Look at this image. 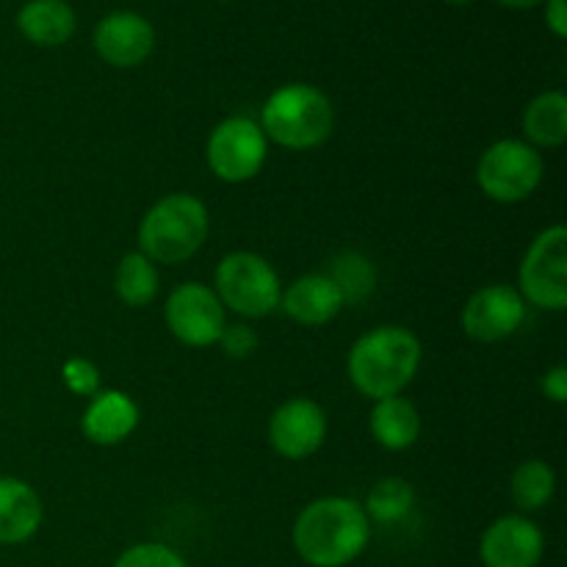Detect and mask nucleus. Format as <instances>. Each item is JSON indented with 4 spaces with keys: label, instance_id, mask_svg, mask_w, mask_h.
<instances>
[{
    "label": "nucleus",
    "instance_id": "obj_10",
    "mask_svg": "<svg viewBox=\"0 0 567 567\" xmlns=\"http://www.w3.org/2000/svg\"><path fill=\"white\" fill-rule=\"evenodd\" d=\"M526 319V302L515 286H485L465 302L463 330L471 341L496 343L515 336Z\"/></svg>",
    "mask_w": 567,
    "mask_h": 567
},
{
    "label": "nucleus",
    "instance_id": "obj_9",
    "mask_svg": "<svg viewBox=\"0 0 567 567\" xmlns=\"http://www.w3.org/2000/svg\"><path fill=\"white\" fill-rule=\"evenodd\" d=\"M164 319L172 336L192 349L214 347L227 324L219 297L205 282H181L166 299Z\"/></svg>",
    "mask_w": 567,
    "mask_h": 567
},
{
    "label": "nucleus",
    "instance_id": "obj_28",
    "mask_svg": "<svg viewBox=\"0 0 567 567\" xmlns=\"http://www.w3.org/2000/svg\"><path fill=\"white\" fill-rule=\"evenodd\" d=\"M546 25L551 28L554 37H567V0H546Z\"/></svg>",
    "mask_w": 567,
    "mask_h": 567
},
{
    "label": "nucleus",
    "instance_id": "obj_4",
    "mask_svg": "<svg viewBox=\"0 0 567 567\" xmlns=\"http://www.w3.org/2000/svg\"><path fill=\"white\" fill-rule=\"evenodd\" d=\"M260 131L286 150H316L336 131V109L321 89L286 83L266 97Z\"/></svg>",
    "mask_w": 567,
    "mask_h": 567
},
{
    "label": "nucleus",
    "instance_id": "obj_21",
    "mask_svg": "<svg viewBox=\"0 0 567 567\" xmlns=\"http://www.w3.org/2000/svg\"><path fill=\"white\" fill-rule=\"evenodd\" d=\"M509 491H513V502L520 509V515L537 513V509L548 507V502L557 493V474L543 460H526L515 468Z\"/></svg>",
    "mask_w": 567,
    "mask_h": 567
},
{
    "label": "nucleus",
    "instance_id": "obj_19",
    "mask_svg": "<svg viewBox=\"0 0 567 567\" xmlns=\"http://www.w3.org/2000/svg\"><path fill=\"white\" fill-rule=\"evenodd\" d=\"M524 136L535 150L563 147L567 138V97L559 89L543 92L524 109Z\"/></svg>",
    "mask_w": 567,
    "mask_h": 567
},
{
    "label": "nucleus",
    "instance_id": "obj_8",
    "mask_svg": "<svg viewBox=\"0 0 567 567\" xmlns=\"http://www.w3.org/2000/svg\"><path fill=\"white\" fill-rule=\"evenodd\" d=\"M269 155V138L252 116H227L210 131L205 161L221 183H247L260 175Z\"/></svg>",
    "mask_w": 567,
    "mask_h": 567
},
{
    "label": "nucleus",
    "instance_id": "obj_27",
    "mask_svg": "<svg viewBox=\"0 0 567 567\" xmlns=\"http://www.w3.org/2000/svg\"><path fill=\"white\" fill-rule=\"evenodd\" d=\"M540 388H543V393H546V399H551L554 404H565L567 402V369L565 365H554V369H548L546 374H543Z\"/></svg>",
    "mask_w": 567,
    "mask_h": 567
},
{
    "label": "nucleus",
    "instance_id": "obj_15",
    "mask_svg": "<svg viewBox=\"0 0 567 567\" xmlns=\"http://www.w3.org/2000/svg\"><path fill=\"white\" fill-rule=\"evenodd\" d=\"M343 293L327 275H302L282 288L280 308L302 327H324L343 310Z\"/></svg>",
    "mask_w": 567,
    "mask_h": 567
},
{
    "label": "nucleus",
    "instance_id": "obj_22",
    "mask_svg": "<svg viewBox=\"0 0 567 567\" xmlns=\"http://www.w3.org/2000/svg\"><path fill=\"white\" fill-rule=\"evenodd\" d=\"M413 485L402 480V476H385V480L371 485L363 509L369 520H377V524H399V520H404L413 513Z\"/></svg>",
    "mask_w": 567,
    "mask_h": 567
},
{
    "label": "nucleus",
    "instance_id": "obj_24",
    "mask_svg": "<svg viewBox=\"0 0 567 567\" xmlns=\"http://www.w3.org/2000/svg\"><path fill=\"white\" fill-rule=\"evenodd\" d=\"M114 567H188L181 551L166 543H136L116 557Z\"/></svg>",
    "mask_w": 567,
    "mask_h": 567
},
{
    "label": "nucleus",
    "instance_id": "obj_1",
    "mask_svg": "<svg viewBox=\"0 0 567 567\" xmlns=\"http://www.w3.org/2000/svg\"><path fill=\"white\" fill-rule=\"evenodd\" d=\"M371 520L363 504L343 496L310 502L297 515L291 543L297 557L310 567H347L369 548Z\"/></svg>",
    "mask_w": 567,
    "mask_h": 567
},
{
    "label": "nucleus",
    "instance_id": "obj_25",
    "mask_svg": "<svg viewBox=\"0 0 567 567\" xmlns=\"http://www.w3.org/2000/svg\"><path fill=\"white\" fill-rule=\"evenodd\" d=\"M61 382L75 396L92 399L100 391V369L86 358H70L61 365Z\"/></svg>",
    "mask_w": 567,
    "mask_h": 567
},
{
    "label": "nucleus",
    "instance_id": "obj_26",
    "mask_svg": "<svg viewBox=\"0 0 567 567\" xmlns=\"http://www.w3.org/2000/svg\"><path fill=\"white\" fill-rule=\"evenodd\" d=\"M216 343L225 349L227 358L244 360L258 349V336H255V330L249 324H225V330H221Z\"/></svg>",
    "mask_w": 567,
    "mask_h": 567
},
{
    "label": "nucleus",
    "instance_id": "obj_20",
    "mask_svg": "<svg viewBox=\"0 0 567 567\" xmlns=\"http://www.w3.org/2000/svg\"><path fill=\"white\" fill-rule=\"evenodd\" d=\"M158 269H155V264L147 255H142L138 249L122 255L114 271V291L122 305H127V308H147L158 297Z\"/></svg>",
    "mask_w": 567,
    "mask_h": 567
},
{
    "label": "nucleus",
    "instance_id": "obj_17",
    "mask_svg": "<svg viewBox=\"0 0 567 567\" xmlns=\"http://www.w3.org/2000/svg\"><path fill=\"white\" fill-rule=\"evenodd\" d=\"M78 17L66 0H28L17 11V31L39 48H59L75 37Z\"/></svg>",
    "mask_w": 567,
    "mask_h": 567
},
{
    "label": "nucleus",
    "instance_id": "obj_5",
    "mask_svg": "<svg viewBox=\"0 0 567 567\" xmlns=\"http://www.w3.org/2000/svg\"><path fill=\"white\" fill-rule=\"evenodd\" d=\"M214 293L221 308L244 319H266L280 308V277L258 252H230L214 271Z\"/></svg>",
    "mask_w": 567,
    "mask_h": 567
},
{
    "label": "nucleus",
    "instance_id": "obj_23",
    "mask_svg": "<svg viewBox=\"0 0 567 567\" xmlns=\"http://www.w3.org/2000/svg\"><path fill=\"white\" fill-rule=\"evenodd\" d=\"M332 282L341 288L343 302H360L363 297H369L374 291L377 271L371 266V260L360 252H343L332 260V269L327 271Z\"/></svg>",
    "mask_w": 567,
    "mask_h": 567
},
{
    "label": "nucleus",
    "instance_id": "obj_12",
    "mask_svg": "<svg viewBox=\"0 0 567 567\" xmlns=\"http://www.w3.org/2000/svg\"><path fill=\"white\" fill-rule=\"evenodd\" d=\"M543 554V529L520 513L493 520L480 540V559L485 567H537Z\"/></svg>",
    "mask_w": 567,
    "mask_h": 567
},
{
    "label": "nucleus",
    "instance_id": "obj_2",
    "mask_svg": "<svg viewBox=\"0 0 567 567\" xmlns=\"http://www.w3.org/2000/svg\"><path fill=\"white\" fill-rule=\"evenodd\" d=\"M419 336L408 327L382 324L360 336L347 358V374L354 391L371 402L402 396L404 388L415 380L421 369Z\"/></svg>",
    "mask_w": 567,
    "mask_h": 567
},
{
    "label": "nucleus",
    "instance_id": "obj_18",
    "mask_svg": "<svg viewBox=\"0 0 567 567\" xmlns=\"http://www.w3.org/2000/svg\"><path fill=\"white\" fill-rule=\"evenodd\" d=\"M369 430L388 452H408L421 435V415L415 404L404 396L380 399L369 415Z\"/></svg>",
    "mask_w": 567,
    "mask_h": 567
},
{
    "label": "nucleus",
    "instance_id": "obj_14",
    "mask_svg": "<svg viewBox=\"0 0 567 567\" xmlns=\"http://www.w3.org/2000/svg\"><path fill=\"white\" fill-rule=\"evenodd\" d=\"M136 426L138 404L125 391H114V388H100L89 399L81 419V432L94 446H120L136 432Z\"/></svg>",
    "mask_w": 567,
    "mask_h": 567
},
{
    "label": "nucleus",
    "instance_id": "obj_16",
    "mask_svg": "<svg viewBox=\"0 0 567 567\" xmlns=\"http://www.w3.org/2000/svg\"><path fill=\"white\" fill-rule=\"evenodd\" d=\"M39 493L17 476H0V546H22L42 529Z\"/></svg>",
    "mask_w": 567,
    "mask_h": 567
},
{
    "label": "nucleus",
    "instance_id": "obj_3",
    "mask_svg": "<svg viewBox=\"0 0 567 567\" xmlns=\"http://www.w3.org/2000/svg\"><path fill=\"white\" fill-rule=\"evenodd\" d=\"M208 233L210 216L203 199L188 192L166 194L138 221V252L153 264L177 266L203 249Z\"/></svg>",
    "mask_w": 567,
    "mask_h": 567
},
{
    "label": "nucleus",
    "instance_id": "obj_30",
    "mask_svg": "<svg viewBox=\"0 0 567 567\" xmlns=\"http://www.w3.org/2000/svg\"><path fill=\"white\" fill-rule=\"evenodd\" d=\"M443 3H446V6H457V9H460V6H468V3H474V0H443Z\"/></svg>",
    "mask_w": 567,
    "mask_h": 567
},
{
    "label": "nucleus",
    "instance_id": "obj_6",
    "mask_svg": "<svg viewBox=\"0 0 567 567\" xmlns=\"http://www.w3.org/2000/svg\"><path fill=\"white\" fill-rule=\"evenodd\" d=\"M546 175L540 150L526 144L524 138H498L476 164V183L482 194L493 203L515 205L529 199Z\"/></svg>",
    "mask_w": 567,
    "mask_h": 567
},
{
    "label": "nucleus",
    "instance_id": "obj_11",
    "mask_svg": "<svg viewBox=\"0 0 567 567\" xmlns=\"http://www.w3.org/2000/svg\"><path fill=\"white\" fill-rule=\"evenodd\" d=\"M327 415L313 399H288L271 413L269 443L282 460H308L324 446Z\"/></svg>",
    "mask_w": 567,
    "mask_h": 567
},
{
    "label": "nucleus",
    "instance_id": "obj_7",
    "mask_svg": "<svg viewBox=\"0 0 567 567\" xmlns=\"http://www.w3.org/2000/svg\"><path fill=\"white\" fill-rule=\"evenodd\" d=\"M518 293L526 305L563 313L567 308V227L537 233L518 269Z\"/></svg>",
    "mask_w": 567,
    "mask_h": 567
},
{
    "label": "nucleus",
    "instance_id": "obj_29",
    "mask_svg": "<svg viewBox=\"0 0 567 567\" xmlns=\"http://www.w3.org/2000/svg\"><path fill=\"white\" fill-rule=\"evenodd\" d=\"M496 3L507 6V9H535V6H543L546 0H496Z\"/></svg>",
    "mask_w": 567,
    "mask_h": 567
},
{
    "label": "nucleus",
    "instance_id": "obj_13",
    "mask_svg": "<svg viewBox=\"0 0 567 567\" xmlns=\"http://www.w3.org/2000/svg\"><path fill=\"white\" fill-rule=\"evenodd\" d=\"M94 50L105 64L131 70L144 64L155 48V28L136 11H111L94 25Z\"/></svg>",
    "mask_w": 567,
    "mask_h": 567
}]
</instances>
